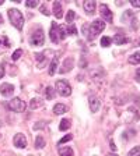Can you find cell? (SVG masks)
Returning <instances> with one entry per match:
<instances>
[{
	"label": "cell",
	"instance_id": "obj_27",
	"mask_svg": "<svg viewBox=\"0 0 140 156\" xmlns=\"http://www.w3.org/2000/svg\"><path fill=\"white\" fill-rule=\"evenodd\" d=\"M112 43V39L109 38V36H104V38H101V46L102 48H108V46H111Z\"/></svg>",
	"mask_w": 140,
	"mask_h": 156
},
{
	"label": "cell",
	"instance_id": "obj_17",
	"mask_svg": "<svg viewBox=\"0 0 140 156\" xmlns=\"http://www.w3.org/2000/svg\"><path fill=\"white\" fill-rule=\"evenodd\" d=\"M105 75V73L102 71V70H100V68H97V70H93L91 71V77L94 78V81L100 82V80H102Z\"/></svg>",
	"mask_w": 140,
	"mask_h": 156
},
{
	"label": "cell",
	"instance_id": "obj_3",
	"mask_svg": "<svg viewBox=\"0 0 140 156\" xmlns=\"http://www.w3.org/2000/svg\"><path fill=\"white\" fill-rule=\"evenodd\" d=\"M55 91L58 92L60 96H70L72 94V87L66 80H59L55 84Z\"/></svg>",
	"mask_w": 140,
	"mask_h": 156
},
{
	"label": "cell",
	"instance_id": "obj_10",
	"mask_svg": "<svg viewBox=\"0 0 140 156\" xmlns=\"http://www.w3.org/2000/svg\"><path fill=\"white\" fill-rule=\"evenodd\" d=\"M73 66H74V58H73V57H67L65 60V63L62 64V68H59V73H60V74H65V73H67V71H70V70H72Z\"/></svg>",
	"mask_w": 140,
	"mask_h": 156
},
{
	"label": "cell",
	"instance_id": "obj_5",
	"mask_svg": "<svg viewBox=\"0 0 140 156\" xmlns=\"http://www.w3.org/2000/svg\"><path fill=\"white\" fill-rule=\"evenodd\" d=\"M44 42H45V35H44L42 28H38L29 36V43L34 46H42Z\"/></svg>",
	"mask_w": 140,
	"mask_h": 156
},
{
	"label": "cell",
	"instance_id": "obj_18",
	"mask_svg": "<svg viewBox=\"0 0 140 156\" xmlns=\"http://www.w3.org/2000/svg\"><path fill=\"white\" fill-rule=\"evenodd\" d=\"M59 155L60 156H74V152L70 146H63V148H59Z\"/></svg>",
	"mask_w": 140,
	"mask_h": 156
},
{
	"label": "cell",
	"instance_id": "obj_2",
	"mask_svg": "<svg viewBox=\"0 0 140 156\" xmlns=\"http://www.w3.org/2000/svg\"><path fill=\"white\" fill-rule=\"evenodd\" d=\"M9 18L13 24V27H16L18 31H21L24 27V16L21 14V11L17 9H10L9 10Z\"/></svg>",
	"mask_w": 140,
	"mask_h": 156
},
{
	"label": "cell",
	"instance_id": "obj_6",
	"mask_svg": "<svg viewBox=\"0 0 140 156\" xmlns=\"http://www.w3.org/2000/svg\"><path fill=\"white\" fill-rule=\"evenodd\" d=\"M100 14H101V17L104 18V21L112 23V20H114V14H112V11L109 10V7H108L107 4H104V3L100 4Z\"/></svg>",
	"mask_w": 140,
	"mask_h": 156
},
{
	"label": "cell",
	"instance_id": "obj_13",
	"mask_svg": "<svg viewBox=\"0 0 140 156\" xmlns=\"http://www.w3.org/2000/svg\"><path fill=\"white\" fill-rule=\"evenodd\" d=\"M53 16L56 18H62L63 17V10H62V4L59 3V2H53Z\"/></svg>",
	"mask_w": 140,
	"mask_h": 156
},
{
	"label": "cell",
	"instance_id": "obj_41",
	"mask_svg": "<svg viewBox=\"0 0 140 156\" xmlns=\"http://www.w3.org/2000/svg\"><path fill=\"white\" fill-rule=\"evenodd\" d=\"M109 156H118V155H115V153H111V155H109Z\"/></svg>",
	"mask_w": 140,
	"mask_h": 156
},
{
	"label": "cell",
	"instance_id": "obj_4",
	"mask_svg": "<svg viewBox=\"0 0 140 156\" xmlns=\"http://www.w3.org/2000/svg\"><path fill=\"white\" fill-rule=\"evenodd\" d=\"M7 107H9L11 112H16V113H21V112L25 110V103L24 101H21L20 98H13V99H10L9 103H7Z\"/></svg>",
	"mask_w": 140,
	"mask_h": 156
},
{
	"label": "cell",
	"instance_id": "obj_37",
	"mask_svg": "<svg viewBox=\"0 0 140 156\" xmlns=\"http://www.w3.org/2000/svg\"><path fill=\"white\" fill-rule=\"evenodd\" d=\"M136 80L137 81H140V67L137 68V71H136Z\"/></svg>",
	"mask_w": 140,
	"mask_h": 156
},
{
	"label": "cell",
	"instance_id": "obj_14",
	"mask_svg": "<svg viewBox=\"0 0 140 156\" xmlns=\"http://www.w3.org/2000/svg\"><path fill=\"white\" fill-rule=\"evenodd\" d=\"M115 42V45H125V43L129 42V39L123 35V34H115L114 39H112Z\"/></svg>",
	"mask_w": 140,
	"mask_h": 156
},
{
	"label": "cell",
	"instance_id": "obj_31",
	"mask_svg": "<svg viewBox=\"0 0 140 156\" xmlns=\"http://www.w3.org/2000/svg\"><path fill=\"white\" fill-rule=\"evenodd\" d=\"M21 55H23V49H17L16 52L13 53V56H11V58H13L14 62H16V60H18V58H20V56H21Z\"/></svg>",
	"mask_w": 140,
	"mask_h": 156
},
{
	"label": "cell",
	"instance_id": "obj_32",
	"mask_svg": "<svg viewBox=\"0 0 140 156\" xmlns=\"http://www.w3.org/2000/svg\"><path fill=\"white\" fill-rule=\"evenodd\" d=\"M38 6V0H29L25 2V7H36Z\"/></svg>",
	"mask_w": 140,
	"mask_h": 156
},
{
	"label": "cell",
	"instance_id": "obj_35",
	"mask_svg": "<svg viewBox=\"0 0 140 156\" xmlns=\"http://www.w3.org/2000/svg\"><path fill=\"white\" fill-rule=\"evenodd\" d=\"M44 126H45V123H44V121H39V124H35V126H34V130H39V128H42Z\"/></svg>",
	"mask_w": 140,
	"mask_h": 156
},
{
	"label": "cell",
	"instance_id": "obj_28",
	"mask_svg": "<svg viewBox=\"0 0 140 156\" xmlns=\"http://www.w3.org/2000/svg\"><path fill=\"white\" fill-rule=\"evenodd\" d=\"M127 156H140V146L132 148V149L129 151V153H127Z\"/></svg>",
	"mask_w": 140,
	"mask_h": 156
},
{
	"label": "cell",
	"instance_id": "obj_39",
	"mask_svg": "<svg viewBox=\"0 0 140 156\" xmlns=\"http://www.w3.org/2000/svg\"><path fill=\"white\" fill-rule=\"evenodd\" d=\"M3 23V17H2V14H0V24Z\"/></svg>",
	"mask_w": 140,
	"mask_h": 156
},
{
	"label": "cell",
	"instance_id": "obj_34",
	"mask_svg": "<svg viewBox=\"0 0 140 156\" xmlns=\"http://www.w3.org/2000/svg\"><path fill=\"white\" fill-rule=\"evenodd\" d=\"M131 4L133 7H137V9H139L140 7V0H131Z\"/></svg>",
	"mask_w": 140,
	"mask_h": 156
},
{
	"label": "cell",
	"instance_id": "obj_40",
	"mask_svg": "<svg viewBox=\"0 0 140 156\" xmlns=\"http://www.w3.org/2000/svg\"><path fill=\"white\" fill-rule=\"evenodd\" d=\"M4 3V2H3V0H0V6H2V4H3Z\"/></svg>",
	"mask_w": 140,
	"mask_h": 156
},
{
	"label": "cell",
	"instance_id": "obj_11",
	"mask_svg": "<svg viewBox=\"0 0 140 156\" xmlns=\"http://www.w3.org/2000/svg\"><path fill=\"white\" fill-rule=\"evenodd\" d=\"M83 7H84V11L87 14H94L95 13V7H97V3L94 0H85L83 3Z\"/></svg>",
	"mask_w": 140,
	"mask_h": 156
},
{
	"label": "cell",
	"instance_id": "obj_23",
	"mask_svg": "<svg viewBox=\"0 0 140 156\" xmlns=\"http://www.w3.org/2000/svg\"><path fill=\"white\" fill-rule=\"evenodd\" d=\"M69 35L67 32V27L65 25H59V39L62 41V39H66V36Z\"/></svg>",
	"mask_w": 140,
	"mask_h": 156
},
{
	"label": "cell",
	"instance_id": "obj_19",
	"mask_svg": "<svg viewBox=\"0 0 140 156\" xmlns=\"http://www.w3.org/2000/svg\"><path fill=\"white\" fill-rule=\"evenodd\" d=\"M67 112V107L65 106L63 103H56L55 106H53V113L55 114H63Z\"/></svg>",
	"mask_w": 140,
	"mask_h": 156
},
{
	"label": "cell",
	"instance_id": "obj_30",
	"mask_svg": "<svg viewBox=\"0 0 140 156\" xmlns=\"http://www.w3.org/2000/svg\"><path fill=\"white\" fill-rule=\"evenodd\" d=\"M72 138H73V135H72V134H67V135H66V136H63L62 140L59 141V142H58V145H63V144L69 142V141L72 140Z\"/></svg>",
	"mask_w": 140,
	"mask_h": 156
},
{
	"label": "cell",
	"instance_id": "obj_26",
	"mask_svg": "<svg viewBox=\"0 0 140 156\" xmlns=\"http://www.w3.org/2000/svg\"><path fill=\"white\" fill-rule=\"evenodd\" d=\"M45 95H46V98H48V101L53 99V98H55V89H53L52 87H48L45 91Z\"/></svg>",
	"mask_w": 140,
	"mask_h": 156
},
{
	"label": "cell",
	"instance_id": "obj_7",
	"mask_svg": "<svg viewBox=\"0 0 140 156\" xmlns=\"http://www.w3.org/2000/svg\"><path fill=\"white\" fill-rule=\"evenodd\" d=\"M14 85L11 84H7V82H3V84L0 85V94L3 95V96H11V95L14 94Z\"/></svg>",
	"mask_w": 140,
	"mask_h": 156
},
{
	"label": "cell",
	"instance_id": "obj_15",
	"mask_svg": "<svg viewBox=\"0 0 140 156\" xmlns=\"http://www.w3.org/2000/svg\"><path fill=\"white\" fill-rule=\"evenodd\" d=\"M46 53L42 52V53H36L35 55V60L38 62V67L39 68H44V66L46 64V57H45Z\"/></svg>",
	"mask_w": 140,
	"mask_h": 156
},
{
	"label": "cell",
	"instance_id": "obj_42",
	"mask_svg": "<svg viewBox=\"0 0 140 156\" xmlns=\"http://www.w3.org/2000/svg\"><path fill=\"white\" fill-rule=\"evenodd\" d=\"M139 45H140V41H139Z\"/></svg>",
	"mask_w": 140,
	"mask_h": 156
},
{
	"label": "cell",
	"instance_id": "obj_25",
	"mask_svg": "<svg viewBox=\"0 0 140 156\" xmlns=\"http://www.w3.org/2000/svg\"><path fill=\"white\" fill-rule=\"evenodd\" d=\"M70 128V120L69 119H63L62 121H60V124H59V130L60 131H66Z\"/></svg>",
	"mask_w": 140,
	"mask_h": 156
},
{
	"label": "cell",
	"instance_id": "obj_20",
	"mask_svg": "<svg viewBox=\"0 0 140 156\" xmlns=\"http://www.w3.org/2000/svg\"><path fill=\"white\" fill-rule=\"evenodd\" d=\"M127 62H129V64H139L140 63V52H136L132 56H129Z\"/></svg>",
	"mask_w": 140,
	"mask_h": 156
},
{
	"label": "cell",
	"instance_id": "obj_22",
	"mask_svg": "<svg viewBox=\"0 0 140 156\" xmlns=\"http://www.w3.org/2000/svg\"><path fill=\"white\" fill-rule=\"evenodd\" d=\"M74 18H76V13L74 10H69L67 14H66V23L70 25V24H74Z\"/></svg>",
	"mask_w": 140,
	"mask_h": 156
},
{
	"label": "cell",
	"instance_id": "obj_21",
	"mask_svg": "<svg viewBox=\"0 0 140 156\" xmlns=\"http://www.w3.org/2000/svg\"><path fill=\"white\" fill-rule=\"evenodd\" d=\"M45 145H46V142H45V140H44V136H41V135L36 136L35 138V148L36 149H44Z\"/></svg>",
	"mask_w": 140,
	"mask_h": 156
},
{
	"label": "cell",
	"instance_id": "obj_1",
	"mask_svg": "<svg viewBox=\"0 0 140 156\" xmlns=\"http://www.w3.org/2000/svg\"><path fill=\"white\" fill-rule=\"evenodd\" d=\"M104 28H105L104 20H95L91 25H88V24L83 25V32H84L85 38H87L88 41H93V39L97 38V36L104 31Z\"/></svg>",
	"mask_w": 140,
	"mask_h": 156
},
{
	"label": "cell",
	"instance_id": "obj_12",
	"mask_svg": "<svg viewBox=\"0 0 140 156\" xmlns=\"http://www.w3.org/2000/svg\"><path fill=\"white\" fill-rule=\"evenodd\" d=\"M88 106H90V110L93 113L98 112V109H100V99L97 96H90L88 98Z\"/></svg>",
	"mask_w": 140,
	"mask_h": 156
},
{
	"label": "cell",
	"instance_id": "obj_8",
	"mask_svg": "<svg viewBox=\"0 0 140 156\" xmlns=\"http://www.w3.org/2000/svg\"><path fill=\"white\" fill-rule=\"evenodd\" d=\"M49 38L53 43H59V25L56 23H52V27H51V31H49Z\"/></svg>",
	"mask_w": 140,
	"mask_h": 156
},
{
	"label": "cell",
	"instance_id": "obj_36",
	"mask_svg": "<svg viewBox=\"0 0 140 156\" xmlns=\"http://www.w3.org/2000/svg\"><path fill=\"white\" fill-rule=\"evenodd\" d=\"M3 75H4V67L0 66V78H3Z\"/></svg>",
	"mask_w": 140,
	"mask_h": 156
},
{
	"label": "cell",
	"instance_id": "obj_38",
	"mask_svg": "<svg viewBox=\"0 0 140 156\" xmlns=\"http://www.w3.org/2000/svg\"><path fill=\"white\" fill-rule=\"evenodd\" d=\"M111 149L112 151H116V146L114 145V142H112V141H111Z\"/></svg>",
	"mask_w": 140,
	"mask_h": 156
},
{
	"label": "cell",
	"instance_id": "obj_9",
	"mask_svg": "<svg viewBox=\"0 0 140 156\" xmlns=\"http://www.w3.org/2000/svg\"><path fill=\"white\" fill-rule=\"evenodd\" d=\"M13 142H14V145H16L17 148H20V149L27 148V138H25L24 134H17V135L14 136Z\"/></svg>",
	"mask_w": 140,
	"mask_h": 156
},
{
	"label": "cell",
	"instance_id": "obj_29",
	"mask_svg": "<svg viewBox=\"0 0 140 156\" xmlns=\"http://www.w3.org/2000/svg\"><path fill=\"white\" fill-rule=\"evenodd\" d=\"M67 32H69V35H77V28H76L74 24H70L67 27Z\"/></svg>",
	"mask_w": 140,
	"mask_h": 156
},
{
	"label": "cell",
	"instance_id": "obj_16",
	"mask_svg": "<svg viewBox=\"0 0 140 156\" xmlns=\"http://www.w3.org/2000/svg\"><path fill=\"white\" fill-rule=\"evenodd\" d=\"M58 64H59V57L55 56L53 60L51 62V64H49V75H55L56 70H58Z\"/></svg>",
	"mask_w": 140,
	"mask_h": 156
},
{
	"label": "cell",
	"instance_id": "obj_24",
	"mask_svg": "<svg viewBox=\"0 0 140 156\" xmlns=\"http://www.w3.org/2000/svg\"><path fill=\"white\" fill-rule=\"evenodd\" d=\"M44 105L42 99H39V98H34L32 101H31V103H29V106H31V109H38V107H41Z\"/></svg>",
	"mask_w": 140,
	"mask_h": 156
},
{
	"label": "cell",
	"instance_id": "obj_33",
	"mask_svg": "<svg viewBox=\"0 0 140 156\" xmlns=\"http://www.w3.org/2000/svg\"><path fill=\"white\" fill-rule=\"evenodd\" d=\"M41 13H42L44 16H49V14H51V13L48 11V9H46L45 4H42V6H41Z\"/></svg>",
	"mask_w": 140,
	"mask_h": 156
}]
</instances>
